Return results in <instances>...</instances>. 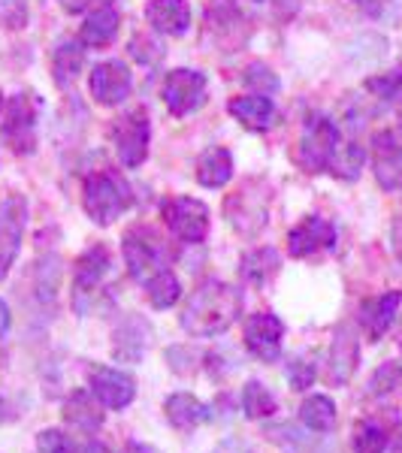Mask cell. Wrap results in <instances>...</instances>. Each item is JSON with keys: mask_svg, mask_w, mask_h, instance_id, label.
<instances>
[{"mask_svg": "<svg viewBox=\"0 0 402 453\" xmlns=\"http://www.w3.org/2000/svg\"><path fill=\"white\" fill-rule=\"evenodd\" d=\"M239 311H243V290L212 279L194 290L179 320L185 333L197 335V339H212V335L228 333L239 320Z\"/></svg>", "mask_w": 402, "mask_h": 453, "instance_id": "6da1fadb", "label": "cell"}, {"mask_svg": "<svg viewBox=\"0 0 402 453\" xmlns=\"http://www.w3.org/2000/svg\"><path fill=\"white\" fill-rule=\"evenodd\" d=\"M134 203V194H130L128 181L115 173H94L85 179L82 188V206L88 211L94 224L109 226L112 221H119L124 211Z\"/></svg>", "mask_w": 402, "mask_h": 453, "instance_id": "7a4b0ae2", "label": "cell"}, {"mask_svg": "<svg viewBox=\"0 0 402 453\" xmlns=\"http://www.w3.org/2000/svg\"><path fill=\"white\" fill-rule=\"evenodd\" d=\"M336 149H339V127H336V121L327 119V115H309L297 145L299 166L305 173L330 170Z\"/></svg>", "mask_w": 402, "mask_h": 453, "instance_id": "3957f363", "label": "cell"}, {"mask_svg": "<svg viewBox=\"0 0 402 453\" xmlns=\"http://www.w3.org/2000/svg\"><path fill=\"white\" fill-rule=\"evenodd\" d=\"M36 112H40V100L31 91L12 94L6 104H0V130L4 140L19 151H34V130H36Z\"/></svg>", "mask_w": 402, "mask_h": 453, "instance_id": "277c9868", "label": "cell"}, {"mask_svg": "<svg viewBox=\"0 0 402 453\" xmlns=\"http://www.w3.org/2000/svg\"><path fill=\"white\" fill-rule=\"evenodd\" d=\"M160 215H164L166 226H170V233L179 242L200 245L203 239L209 236V206L194 200V196H173V200H164Z\"/></svg>", "mask_w": 402, "mask_h": 453, "instance_id": "5b68a950", "label": "cell"}, {"mask_svg": "<svg viewBox=\"0 0 402 453\" xmlns=\"http://www.w3.org/2000/svg\"><path fill=\"white\" fill-rule=\"evenodd\" d=\"M206 76L200 70H170L164 76V85H160V94H164V104L170 109L173 119H185V115L197 112L203 104H206Z\"/></svg>", "mask_w": 402, "mask_h": 453, "instance_id": "8992f818", "label": "cell"}, {"mask_svg": "<svg viewBox=\"0 0 402 453\" xmlns=\"http://www.w3.org/2000/svg\"><path fill=\"white\" fill-rule=\"evenodd\" d=\"M149 140H151V127L145 109H130L128 115H121L112 124L115 155H119V160L128 170H136V166L145 164V157H149Z\"/></svg>", "mask_w": 402, "mask_h": 453, "instance_id": "52a82bcc", "label": "cell"}, {"mask_svg": "<svg viewBox=\"0 0 402 453\" xmlns=\"http://www.w3.org/2000/svg\"><path fill=\"white\" fill-rule=\"evenodd\" d=\"M124 263H128V273L134 281L149 284L158 273H164V248L158 245V236L149 233L145 226H134V230L124 236Z\"/></svg>", "mask_w": 402, "mask_h": 453, "instance_id": "ba28073f", "label": "cell"}, {"mask_svg": "<svg viewBox=\"0 0 402 453\" xmlns=\"http://www.w3.org/2000/svg\"><path fill=\"white\" fill-rule=\"evenodd\" d=\"M25 218H27L25 196H19V194L6 196L4 206H0V281L6 279V273H10L12 263L19 257Z\"/></svg>", "mask_w": 402, "mask_h": 453, "instance_id": "9c48e42d", "label": "cell"}, {"mask_svg": "<svg viewBox=\"0 0 402 453\" xmlns=\"http://www.w3.org/2000/svg\"><path fill=\"white\" fill-rule=\"evenodd\" d=\"M88 390H91L100 405L109 408V411H121V408H128L130 402H134L136 381L121 369L97 366V369H91V375H88Z\"/></svg>", "mask_w": 402, "mask_h": 453, "instance_id": "30bf717a", "label": "cell"}, {"mask_svg": "<svg viewBox=\"0 0 402 453\" xmlns=\"http://www.w3.org/2000/svg\"><path fill=\"white\" fill-rule=\"evenodd\" d=\"M282 339H284V324L273 311H258L245 320V348L251 350L258 360L263 363L279 360Z\"/></svg>", "mask_w": 402, "mask_h": 453, "instance_id": "8fae6325", "label": "cell"}, {"mask_svg": "<svg viewBox=\"0 0 402 453\" xmlns=\"http://www.w3.org/2000/svg\"><path fill=\"white\" fill-rule=\"evenodd\" d=\"M130 85H134V76H130L128 64L119 61V58L97 64L88 76V91L100 106H119L130 94Z\"/></svg>", "mask_w": 402, "mask_h": 453, "instance_id": "7c38bea8", "label": "cell"}, {"mask_svg": "<svg viewBox=\"0 0 402 453\" xmlns=\"http://www.w3.org/2000/svg\"><path fill=\"white\" fill-rule=\"evenodd\" d=\"M372 170L384 191H397L402 185V140L393 130H378L372 136Z\"/></svg>", "mask_w": 402, "mask_h": 453, "instance_id": "4fadbf2b", "label": "cell"}, {"mask_svg": "<svg viewBox=\"0 0 402 453\" xmlns=\"http://www.w3.org/2000/svg\"><path fill=\"white\" fill-rule=\"evenodd\" d=\"M336 245V226L321 215L303 218L297 226H290L288 233V254L290 257H312L318 251Z\"/></svg>", "mask_w": 402, "mask_h": 453, "instance_id": "5bb4252c", "label": "cell"}, {"mask_svg": "<svg viewBox=\"0 0 402 453\" xmlns=\"http://www.w3.org/2000/svg\"><path fill=\"white\" fill-rule=\"evenodd\" d=\"M399 303H402L399 290H387V294L363 299L360 326H363V333L369 335V342L384 339V333L393 326V318H397V311H399Z\"/></svg>", "mask_w": 402, "mask_h": 453, "instance_id": "9a60e30c", "label": "cell"}, {"mask_svg": "<svg viewBox=\"0 0 402 453\" xmlns=\"http://www.w3.org/2000/svg\"><path fill=\"white\" fill-rule=\"evenodd\" d=\"M228 215H230L233 230H239L243 236H254V233H260L269 221L263 194H251V191L233 194L228 200Z\"/></svg>", "mask_w": 402, "mask_h": 453, "instance_id": "2e32d148", "label": "cell"}, {"mask_svg": "<svg viewBox=\"0 0 402 453\" xmlns=\"http://www.w3.org/2000/svg\"><path fill=\"white\" fill-rule=\"evenodd\" d=\"M145 19L158 34L182 36L191 27V6H188V0H151L145 6Z\"/></svg>", "mask_w": 402, "mask_h": 453, "instance_id": "e0dca14e", "label": "cell"}, {"mask_svg": "<svg viewBox=\"0 0 402 453\" xmlns=\"http://www.w3.org/2000/svg\"><path fill=\"white\" fill-rule=\"evenodd\" d=\"M109 266H112V254L104 245L88 248L82 257L76 260V266H73V290L79 296L94 294L100 288V281H104V275L109 273Z\"/></svg>", "mask_w": 402, "mask_h": 453, "instance_id": "ac0fdd59", "label": "cell"}, {"mask_svg": "<svg viewBox=\"0 0 402 453\" xmlns=\"http://www.w3.org/2000/svg\"><path fill=\"white\" fill-rule=\"evenodd\" d=\"M357 363H360V345H357V335L351 326H339L333 335L330 348V372L336 384H345L354 375Z\"/></svg>", "mask_w": 402, "mask_h": 453, "instance_id": "d6986e66", "label": "cell"}, {"mask_svg": "<svg viewBox=\"0 0 402 453\" xmlns=\"http://www.w3.org/2000/svg\"><path fill=\"white\" fill-rule=\"evenodd\" d=\"M149 339H151V326L145 324L143 318H128L124 324L115 330V345H112V354L119 360H128V363H136L140 357L149 350Z\"/></svg>", "mask_w": 402, "mask_h": 453, "instance_id": "ffe728a7", "label": "cell"}, {"mask_svg": "<svg viewBox=\"0 0 402 453\" xmlns=\"http://www.w3.org/2000/svg\"><path fill=\"white\" fill-rule=\"evenodd\" d=\"M64 420L70 426L82 429V433H94V429L104 426V405L91 390H79L64 402Z\"/></svg>", "mask_w": 402, "mask_h": 453, "instance_id": "44dd1931", "label": "cell"}, {"mask_svg": "<svg viewBox=\"0 0 402 453\" xmlns=\"http://www.w3.org/2000/svg\"><path fill=\"white\" fill-rule=\"evenodd\" d=\"M230 115L248 130H269V124L275 119V106L267 94H251V97H233L230 100Z\"/></svg>", "mask_w": 402, "mask_h": 453, "instance_id": "7402d4cb", "label": "cell"}, {"mask_svg": "<svg viewBox=\"0 0 402 453\" xmlns=\"http://www.w3.org/2000/svg\"><path fill=\"white\" fill-rule=\"evenodd\" d=\"M233 179V155L224 145H212L197 157V181L203 188H224Z\"/></svg>", "mask_w": 402, "mask_h": 453, "instance_id": "603a6c76", "label": "cell"}, {"mask_svg": "<svg viewBox=\"0 0 402 453\" xmlns=\"http://www.w3.org/2000/svg\"><path fill=\"white\" fill-rule=\"evenodd\" d=\"M164 414L175 429H185V433L212 418L209 405H203L191 393H173V396L164 402Z\"/></svg>", "mask_w": 402, "mask_h": 453, "instance_id": "cb8c5ba5", "label": "cell"}, {"mask_svg": "<svg viewBox=\"0 0 402 453\" xmlns=\"http://www.w3.org/2000/svg\"><path fill=\"white\" fill-rule=\"evenodd\" d=\"M119 21H121L119 10H112V6H100V10H94L91 16L85 19L79 36H82L85 46L104 49L115 40V34H119Z\"/></svg>", "mask_w": 402, "mask_h": 453, "instance_id": "d4e9b609", "label": "cell"}, {"mask_svg": "<svg viewBox=\"0 0 402 453\" xmlns=\"http://www.w3.org/2000/svg\"><path fill=\"white\" fill-rule=\"evenodd\" d=\"M61 281H64V263L58 254H49L46 260L36 263L34 290H36V299H40V303H55L58 290H61Z\"/></svg>", "mask_w": 402, "mask_h": 453, "instance_id": "484cf974", "label": "cell"}, {"mask_svg": "<svg viewBox=\"0 0 402 453\" xmlns=\"http://www.w3.org/2000/svg\"><path fill=\"white\" fill-rule=\"evenodd\" d=\"M82 67H85V49L79 46V42H61V46L55 49L52 70H55V82L61 88L76 82Z\"/></svg>", "mask_w": 402, "mask_h": 453, "instance_id": "4316f807", "label": "cell"}, {"mask_svg": "<svg viewBox=\"0 0 402 453\" xmlns=\"http://www.w3.org/2000/svg\"><path fill=\"white\" fill-rule=\"evenodd\" d=\"M299 420L312 429V433H330L336 426V405L330 396H309L299 405Z\"/></svg>", "mask_w": 402, "mask_h": 453, "instance_id": "83f0119b", "label": "cell"}, {"mask_svg": "<svg viewBox=\"0 0 402 453\" xmlns=\"http://www.w3.org/2000/svg\"><path fill=\"white\" fill-rule=\"evenodd\" d=\"M279 266H282V257L275 248H254L251 254L243 257V275L254 284L269 281L275 273H279Z\"/></svg>", "mask_w": 402, "mask_h": 453, "instance_id": "f1b7e54d", "label": "cell"}, {"mask_svg": "<svg viewBox=\"0 0 402 453\" xmlns=\"http://www.w3.org/2000/svg\"><path fill=\"white\" fill-rule=\"evenodd\" d=\"M243 411L248 420H267L275 414V396L260 381H248L243 387Z\"/></svg>", "mask_w": 402, "mask_h": 453, "instance_id": "f546056e", "label": "cell"}, {"mask_svg": "<svg viewBox=\"0 0 402 453\" xmlns=\"http://www.w3.org/2000/svg\"><path fill=\"white\" fill-rule=\"evenodd\" d=\"M363 160H367V151H363L357 142H345V145H339V149H336L330 173L336 175V179L354 181L357 175H360V170H363Z\"/></svg>", "mask_w": 402, "mask_h": 453, "instance_id": "4dcf8cb0", "label": "cell"}, {"mask_svg": "<svg viewBox=\"0 0 402 453\" xmlns=\"http://www.w3.org/2000/svg\"><path fill=\"white\" fill-rule=\"evenodd\" d=\"M145 288H149V303L155 305V309H173V305L179 303V296H182V284L170 273V269L158 273L155 279L145 284Z\"/></svg>", "mask_w": 402, "mask_h": 453, "instance_id": "1f68e13d", "label": "cell"}, {"mask_svg": "<svg viewBox=\"0 0 402 453\" xmlns=\"http://www.w3.org/2000/svg\"><path fill=\"white\" fill-rule=\"evenodd\" d=\"M387 448V429L375 420H363L354 429V450L357 453H384Z\"/></svg>", "mask_w": 402, "mask_h": 453, "instance_id": "d6a6232c", "label": "cell"}, {"mask_svg": "<svg viewBox=\"0 0 402 453\" xmlns=\"http://www.w3.org/2000/svg\"><path fill=\"white\" fill-rule=\"evenodd\" d=\"M402 384V366L399 363H384V366L375 369L369 381V396H387Z\"/></svg>", "mask_w": 402, "mask_h": 453, "instance_id": "836d02e7", "label": "cell"}, {"mask_svg": "<svg viewBox=\"0 0 402 453\" xmlns=\"http://www.w3.org/2000/svg\"><path fill=\"white\" fill-rule=\"evenodd\" d=\"M243 82L248 88H254L258 94H273V91H279V79H275V73L269 70V67H263V64H248L245 73H243Z\"/></svg>", "mask_w": 402, "mask_h": 453, "instance_id": "e575fe53", "label": "cell"}, {"mask_svg": "<svg viewBox=\"0 0 402 453\" xmlns=\"http://www.w3.org/2000/svg\"><path fill=\"white\" fill-rule=\"evenodd\" d=\"M0 27L6 31L27 27V0H0Z\"/></svg>", "mask_w": 402, "mask_h": 453, "instance_id": "d590c367", "label": "cell"}, {"mask_svg": "<svg viewBox=\"0 0 402 453\" xmlns=\"http://www.w3.org/2000/svg\"><path fill=\"white\" fill-rule=\"evenodd\" d=\"M367 91H372L382 100L402 97V73H384V76H372L367 82Z\"/></svg>", "mask_w": 402, "mask_h": 453, "instance_id": "8d00e7d4", "label": "cell"}, {"mask_svg": "<svg viewBox=\"0 0 402 453\" xmlns=\"http://www.w3.org/2000/svg\"><path fill=\"white\" fill-rule=\"evenodd\" d=\"M36 453H76V448L61 429H43L36 435Z\"/></svg>", "mask_w": 402, "mask_h": 453, "instance_id": "74e56055", "label": "cell"}, {"mask_svg": "<svg viewBox=\"0 0 402 453\" xmlns=\"http://www.w3.org/2000/svg\"><path fill=\"white\" fill-rule=\"evenodd\" d=\"M315 375H318V369H315V363H309V360H294L288 366V381L294 390H309L312 384H315Z\"/></svg>", "mask_w": 402, "mask_h": 453, "instance_id": "f35d334b", "label": "cell"}, {"mask_svg": "<svg viewBox=\"0 0 402 453\" xmlns=\"http://www.w3.org/2000/svg\"><path fill=\"white\" fill-rule=\"evenodd\" d=\"M130 55H134L140 64H155L158 58L164 55V49H160L151 36H134V42H130Z\"/></svg>", "mask_w": 402, "mask_h": 453, "instance_id": "ab89813d", "label": "cell"}, {"mask_svg": "<svg viewBox=\"0 0 402 453\" xmlns=\"http://www.w3.org/2000/svg\"><path fill=\"white\" fill-rule=\"evenodd\" d=\"M397 4H399V0H360V6H363V10H367L369 16H375V19L387 16V12H390Z\"/></svg>", "mask_w": 402, "mask_h": 453, "instance_id": "60d3db41", "label": "cell"}, {"mask_svg": "<svg viewBox=\"0 0 402 453\" xmlns=\"http://www.w3.org/2000/svg\"><path fill=\"white\" fill-rule=\"evenodd\" d=\"M6 333H10V305L0 299V339H4Z\"/></svg>", "mask_w": 402, "mask_h": 453, "instance_id": "b9f144b4", "label": "cell"}, {"mask_svg": "<svg viewBox=\"0 0 402 453\" xmlns=\"http://www.w3.org/2000/svg\"><path fill=\"white\" fill-rule=\"evenodd\" d=\"M121 453H160V450H155L151 444H143V441H130Z\"/></svg>", "mask_w": 402, "mask_h": 453, "instance_id": "7bdbcfd3", "label": "cell"}, {"mask_svg": "<svg viewBox=\"0 0 402 453\" xmlns=\"http://www.w3.org/2000/svg\"><path fill=\"white\" fill-rule=\"evenodd\" d=\"M88 4H91V0H61V6L67 12H82Z\"/></svg>", "mask_w": 402, "mask_h": 453, "instance_id": "ee69618b", "label": "cell"}, {"mask_svg": "<svg viewBox=\"0 0 402 453\" xmlns=\"http://www.w3.org/2000/svg\"><path fill=\"white\" fill-rule=\"evenodd\" d=\"M393 248H397V254L402 257V218L393 224Z\"/></svg>", "mask_w": 402, "mask_h": 453, "instance_id": "f6af8a7d", "label": "cell"}, {"mask_svg": "<svg viewBox=\"0 0 402 453\" xmlns=\"http://www.w3.org/2000/svg\"><path fill=\"white\" fill-rule=\"evenodd\" d=\"M82 453H109V450L100 441H88L85 448H82Z\"/></svg>", "mask_w": 402, "mask_h": 453, "instance_id": "bcb514c9", "label": "cell"}, {"mask_svg": "<svg viewBox=\"0 0 402 453\" xmlns=\"http://www.w3.org/2000/svg\"><path fill=\"white\" fill-rule=\"evenodd\" d=\"M10 418H12V414H10V405H6V399L0 396V423H6Z\"/></svg>", "mask_w": 402, "mask_h": 453, "instance_id": "7dc6e473", "label": "cell"}, {"mask_svg": "<svg viewBox=\"0 0 402 453\" xmlns=\"http://www.w3.org/2000/svg\"><path fill=\"white\" fill-rule=\"evenodd\" d=\"M258 4H260V0H258Z\"/></svg>", "mask_w": 402, "mask_h": 453, "instance_id": "c3c4849f", "label": "cell"}]
</instances>
